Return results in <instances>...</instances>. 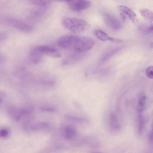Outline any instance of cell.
Wrapping results in <instances>:
<instances>
[{
	"mask_svg": "<svg viewBox=\"0 0 153 153\" xmlns=\"http://www.w3.org/2000/svg\"><path fill=\"white\" fill-rule=\"evenodd\" d=\"M58 45L65 49L82 53L91 49L94 46V40L88 37L75 35L61 36L57 41Z\"/></svg>",
	"mask_w": 153,
	"mask_h": 153,
	"instance_id": "6da1fadb",
	"label": "cell"
},
{
	"mask_svg": "<svg viewBox=\"0 0 153 153\" xmlns=\"http://www.w3.org/2000/svg\"><path fill=\"white\" fill-rule=\"evenodd\" d=\"M62 23L66 28L75 33L84 32L90 27V24L88 22L78 18H65L63 19Z\"/></svg>",
	"mask_w": 153,
	"mask_h": 153,
	"instance_id": "7a4b0ae2",
	"label": "cell"
},
{
	"mask_svg": "<svg viewBox=\"0 0 153 153\" xmlns=\"http://www.w3.org/2000/svg\"><path fill=\"white\" fill-rule=\"evenodd\" d=\"M5 21L7 24L23 32L29 33L33 30V27L31 25L15 18L7 17L5 19Z\"/></svg>",
	"mask_w": 153,
	"mask_h": 153,
	"instance_id": "3957f363",
	"label": "cell"
},
{
	"mask_svg": "<svg viewBox=\"0 0 153 153\" xmlns=\"http://www.w3.org/2000/svg\"><path fill=\"white\" fill-rule=\"evenodd\" d=\"M70 8L76 12H80L89 8L91 2L88 0H75L66 1Z\"/></svg>",
	"mask_w": 153,
	"mask_h": 153,
	"instance_id": "277c9868",
	"label": "cell"
},
{
	"mask_svg": "<svg viewBox=\"0 0 153 153\" xmlns=\"http://www.w3.org/2000/svg\"><path fill=\"white\" fill-rule=\"evenodd\" d=\"M104 19L106 25L112 30L117 31L121 29L122 25L121 22L114 15L105 13L104 15Z\"/></svg>",
	"mask_w": 153,
	"mask_h": 153,
	"instance_id": "5b68a950",
	"label": "cell"
},
{
	"mask_svg": "<svg viewBox=\"0 0 153 153\" xmlns=\"http://www.w3.org/2000/svg\"><path fill=\"white\" fill-rule=\"evenodd\" d=\"M34 48L42 55H47L54 58H59L61 56L59 51L53 47L46 45H40Z\"/></svg>",
	"mask_w": 153,
	"mask_h": 153,
	"instance_id": "8992f818",
	"label": "cell"
},
{
	"mask_svg": "<svg viewBox=\"0 0 153 153\" xmlns=\"http://www.w3.org/2000/svg\"><path fill=\"white\" fill-rule=\"evenodd\" d=\"M77 131L74 126L71 125L66 126L63 129L62 135L66 140H71L74 138L77 135Z\"/></svg>",
	"mask_w": 153,
	"mask_h": 153,
	"instance_id": "52a82bcc",
	"label": "cell"
},
{
	"mask_svg": "<svg viewBox=\"0 0 153 153\" xmlns=\"http://www.w3.org/2000/svg\"><path fill=\"white\" fill-rule=\"evenodd\" d=\"M118 9L122 13L127 15L133 23H135L137 19L136 14L129 8L123 5L118 7Z\"/></svg>",
	"mask_w": 153,
	"mask_h": 153,
	"instance_id": "ba28073f",
	"label": "cell"
},
{
	"mask_svg": "<svg viewBox=\"0 0 153 153\" xmlns=\"http://www.w3.org/2000/svg\"><path fill=\"white\" fill-rule=\"evenodd\" d=\"M109 123L111 129L114 131H118L120 128V125L117 117L114 112H111L109 116Z\"/></svg>",
	"mask_w": 153,
	"mask_h": 153,
	"instance_id": "9c48e42d",
	"label": "cell"
},
{
	"mask_svg": "<svg viewBox=\"0 0 153 153\" xmlns=\"http://www.w3.org/2000/svg\"><path fill=\"white\" fill-rule=\"evenodd\" d=\"M43 55L34 48L31 51L29 56L30 60L33 63L40 62L42 60Z\"/></svg>",
	"mask_w": 153,
	"mask_h": 153,
	"instance_id": "30bf717a",
	"label": "cell"
},
{
	"mask_svg": "<svg viewBox=\"0 0 153 153\" xmlns=\"http://www.w3.org/2000/svg\"><path fill=\"white\" fill-rule=\"evenodd\" d=\"M120 47L112 49L106 52L100 59L99 62V64L102 65L105 63L112 56L118 51L120 50Z\"/></svg>",
	"mask_w": 153,
	"mask_h": 153,
	"instance_id": "8fae6325",
	"label": "cell"
},
{
	"mask_svg": "<svg viewBox=\"0 0 153 153\" xmlns=\"http://www.w3.org/2000/svg\"><path fill=\"white\" fill-rule=\"evenodd\" d=\"M10 115L16 120H19L22 115L25 114L24 110H20L15 108H11L9 109Z\"/></svg>",
	"mask_w": 153,
	"mask_h": 153,
	"instance_id": "7c38bea8",
	"label": "cell"
},
{
	"mask_svg": "<svg viewBox=\"0 0 153 153\" xmlns=\"http://www.w3.org/2000/svg\"><path fill=\"white\" fill-rule=\"evenodd\" d=\"M94 33L96 37L101 41H110L111 38V37H110L106 33L101 30H94Z\"/></svg>",
	"mask_w": 153,
	"mask_h": 153,
	"instance_id": "4fadbf2b",
	"label": "cell"
},
{
	"mask_svg": "<svg viewBox=\"0 0 153 153\" xmlns=\"http://www.w3.org/2000/svg\"><path fill=\"white\" fill-rule=\"evenodd\" d=\"M140 13L145 19L149 22L153 17V12L148 9H141L140 11Z\"/></svg>",
	"mask_w": 153,
	"mask_h": 153,
	"instance_id": "5bb4252c",
	"label": "cell"
},
{
	"mask_svg": "<svg viewBox=\"0 0 153 153\" xmlns=\"http://www.w3.org/2000/svg\"><path fill=\"white\" fill-rule=\"evenodd\" d=\"M146 98L144 96H141L139 99L138 104V111L139 112H141L144 109Z\"/></svg>",
	"mask_w": 153,
	"mask_h": 153,
	"instance_id": "9a60e30c",
	"label": "cell"
},
{
	"mask_svg": "<svg viewBox=\"0 0 153 153\" xmlns=\"http://www.w3.org/2000/svg\"><path fill=\"white\" fill-rule=\"evenodd\" d=\"M32 3L35 5L42 7H45L50 3L51 1L49 0H32Z\"/></svg>",
	"mask_w": 153,
	"mask_h": 153,
	"instance_id": "2e32d148",
	"label": "cell"
},
{
	"mask_svg": "<svg viewBox=\"0 0 153 153\" xmlns=\"http://www.w3.org/2000/svg\"><path fill=\"white\" fill-rule=\"evenodd\" d=\"M139 112L138 118V132L139 134L141 133L143 131L144 125V120L142 115Z\"/></svg>",
	"mask_w": 153,
	"mask_h": 153,
	"instance_id": "e0dca14e",
	"label": "cell"
},
{
	"mask_svg": "<svg viewBox=\"0 0 153 153\" xmlns=\"http://www.w3.org/2000/svg\"><path fill=\"white\" fill-rule=\"evenodd\" d=\"M140 29L143 32L148 33L153 32V24L148 26L144 25L141 26L140 27Z\"/></svg>",
	"mask_w": 153,
	"mask_h": 153,
	"instance_id": "ac0fdd59",
	"label": "cell"
},
{
	"mask_svg": "<svg viewBox=\"0 0 153 153\" xmlns=\"http://www.w3.org/2000/svg\"><path fill=\"white\" fill-rule=\"evenodd\" d=\"M146 74L150 78L153 79V66L148 67L146 70Z\"/></svg>",
	"mask_w": 153,
	"mask_h": 153,
	"instance_id": "d6986e66",
	"label": "cell"
},
{
	"mask_svg": "<svg viewBox=\"0 0 153 153\" xmlns=\"http://www.w3.org/2000/svg\"><path fill=\"white\" fill-rule=\"evenodd\" d=\"M9 134V131L6 129L3 128L0 131V136L2 137L5 138L7 137Z\"/></svg>",
	"mask_w": 153,
	"mask_h": 153,
	"instance_id": "ffe728a7",
	"label": "cell"
},
{
	"mask_svg": "<svg viewBox=\"0 0 153 153\" xmlns=\"http://www.w3.org/2000/svg\"><path fill=\"white\" fill-rule=\"evenodd\" d=\"M110 41L112 42L117 43L122 42V41L121 40L112 37L111 38Z\"/></svg>",
	"mask_w": 153,
	"mask_h": 153,
	"instance_id": "44dd1931",
	"label": "cell"
},
{
	"mask_svg": "<svg viewBox=\"0 0 153 153\" xmlns=\"http://www.w3.org/2000/svg\"><path fill=\"white\" fill-rule=\"evenodd\" d=\"M41 110L44 111H53L54 110V109L53 108L50 107H42L41 109Z\"/></svg>",
	"mask_w": 153,
	"mask_h": 153,
	"instance_id": "7402d4cb",
	"label": "cell"
},
{
	"mask_svg": "<svg viewBox=\"0 0 153 153\" xmlns=\"http://www.w3.org/2000/svg\"><path fill=\"white\" fill-rule=\"evenodd\" d=\"M149 139L150 141H153V126L152 129L151 130L149 135Z\"/></svg>",
	"mask_w": 153,
	"mask_h": 153,
	"instance_id": "603a6c76",
	"label": "cell"
},
{
	"mask_svg": "<svg viewBox=\"0 0 153 153\" xmlns=\"http://www.w3.org/2000/svg\"><path fill=\"white\" fill-rule=\"evenodd\" d=\"M120 15L122 21L123 22H125L126 19V17L125 14L121 13H120Z\"/></svg>",
	"mask_w": 153,
	"mask_h": 153,
	"instance_id": "cb8c5ba5",
	"label": "cell"
},
{
	"mask_svg": "<svg viewBox=\"0 0 153 153\" xmlns=\"http://www.w3.org/2000/svg\"><path fill=\"white\" fill-rule=\"evenodd\" d=\"M149 47L150 48H153V42L151 43L149 45Z\"/></svg>",
	"mask_w": 153,
	"mask_h": 153,
	"instance_id": "d4e9b609",
	"label": "cell"
},
{
	"mask_svg": "<svg viewBox=\"0 0 153 153\" xmlns=\"http://www.w3.org/2000/svg\"><path fill=\"white\" fill-rule=\"evenodd\" d=\"M150 22L151 24H153V17H152V19L150 21Z\"/></svg>",
	"mask_w": 153,
	"mask_h": 153,
	"instance_id": "484cf974",
	"label": "cell"
},
{
	"mask_svg": "<svg viewBox=\"0 0 153 153\" xmlns=\"http://www.w3.org/2000/svg\"><path fill=\"white\" fill-rule=\"evenodd\" d=\"M100 153L99 152H93V153Z\"/></svg>",
	"mask_w": 153,
	"mask_h": 153,
	"instance_id": "4316f807",
	"label": "cell"
}]
</instances>
